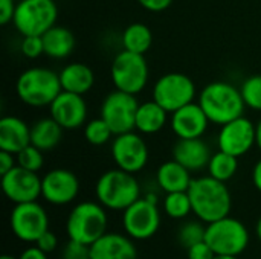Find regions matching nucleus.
<instances>
[{
    "mask_svg": "<svg viewBox=\"0 0 261 259\" xmlns=\"http://www.w3.org/2000/svg\"><path fill=\"white\" fill-rule=\"evenodd\" d=\"M112 136H115V134L112 133L110 127L107 125V122L102 118L92 119V121L86 122V125H84V139L93 147L106 145Z\"/></svg>",
    "mask_w": 261,
    "mask_h": 259,
    "instance_id": "obj_31",
    "label": "nucleus"
},
{
    "mask_svg": "<svg viewBox=\"0 0 261 259\" xmlns=\"http://www.w3.org/2000/svg\"><path fill=\"white\" fill-rule=\"evenodd\" d=\"M41 37L44 44V55H47L49 58L54 60L67 58L75 49V35L70 29L64 26L55 24Z\"/></svg>",
    "mask_w": 261,
    "mask_h": 259,
    "instance_id": "obj_25",
    "label": "nucleus"
},
{
    "mask_svg": "<svg viewBox=\"0 0 261 259\" xmlns=\"http://www.w3.org/2000/svg\"><path fill=\"white\" fill-rule=\"evenodd\" d=\"M168 121V111L156 101H147L139 104L136 111L135 130L141 134L159 133Z\"/></svg>",
    "mask_w": 261,
    "mask_h": 259,
    "instance_id": "obj_24",
    "label": "nucleus"
},
{
    "mask_svg": "<svg viewBox=\"0 0 261 259\" xmlns=\"http://www.w3.org/2000/svg\"><path fill=\"white\" fill-rule=\"evenodd\" d=\"M197 102L210 122L220 127L243 116L246 107L240 89L225 81H214L205 85L199 93Z\"/></svg>",
    "mask_w": 261,
    "mask_h": 259,
    "instance_id": "obj_2",
    "label": "nucleus"
},
{
    "mask_svg": "<svg viewBox=\"0 0 261 259\" xmlns=\"http://www.w3.org/2000/svg\"><path fill=\"white\" fill-rule=\"evenodd\" d=\"M121 90L109 93L101 105V118L107 122L115 136L135 131V121L139 102L135 98Z\"/></svg>",
    "mask_w": 261,
    "mask_h": 259,
    "instance_id": "obj_12",
    "label": "nucleus"
},
{
    "mask_svg": "<svg viewBox=\"0 0 261 259\" xmlns=\"http://www.w3.org/2000/svg\"><path fill=\"white\" fill-rule=\"evenodd\" d=\"M217 145L219 150L242 157L257 145V125L246 116L237 118L220 127Z\"/></svg>",
    "mask_w": 261,
    "mask_h": 259,
    "instance_id": "obj_14",
    "label": "nucleus"
},
{
    "mask_svg": "<svg viewBox=\"0 0 261 259\" xmlns=\"http://www.w3.org/2000/svg\"><path fill=\"white\" fill-rule=\"evenodd\" d=\"M17 3L14 0H0V23L5 26L12 21Z\"/></svg>",
    "mask_w": 261,
    "mask_h": 259,
    "instance_id": "obj_38",
    "label": "nucleus"
},
{
    "mask_svg": "<svg viewBox=\"0 0 261 259\" xmlns=\"http://www.w3.org/2000/svg\"><path fill=\"white\" fill-rule=\"evenodd\" d=\"M213 259H239V256H228V255H216Z\"/></svg>",
    "mask_w": 261,
    "mask_h": 259,
    "instance_id": "obj_45",
    "label": "nucleus"
},
{
    "mask_svg": "<svg viewBox=\"0 0 261 259\" xmlns=\"http://www.w3.org/2000/svg\"><path fill=\"white\" fill-rule=\"evenodd\" d=\"M18 259H47V253H44L37 244H34V246L24 249V250L20 253Z\"/></svg>",
    "mask_w": 261,
    "mask_h": 259,
    "instance_id": "obj_41",
    "label": "nucleus"
},
{
    "mask_svg": "<svg viewBox=\"0 0 261 259\" xmlns=\"http://www.w3.org/2000/svg\"><path fill=\"white\" fill-rule=\"evenodd\" d=\"M110 78L116 90L138 95L148 82V64L141 53L121 50L112 61Z\"/></svg>",
    "mask_w": 261,
    "mask_h": 259,
    "instance_id": "obj_8",
    "label": "nucleus"
},
{
    "mask_svg": "<svg viewBox=\"0 0 261 259\" xmlns=\"http://www.w3.org/2000/svg\"><path fill=\"white\" fill-rule=\"evenodd\" d=\"M206 169H208V176L226 183L236 176L239 169V157L219 150L211 156Z\"/></svg>",
    "mask_w": 261,
    "mask_h": 259,
    "instance_id": "obj_28",
    "label": "nucleus"
},
{
    "mask_svg": "<svg viewBox=\"0 0 261 259\" xmlns=\"http://www.w3.org/2000/svg\"><path fill=\"white\" fill-rule=\"evenodd\" d=\"M151 96L168 113H174L184 105L194 102L196 84L188 75L179 72L165 73L154 82Z\"/></svg>",
    "mask_w": 261,
    "mask_h": 259,
    "instance_id": "obj_9",
    "label": "nucleus"
},
{
    "mask_svg": "<svg viewBox=\"0 0 261 259\" xmlns=\"http://www.w3.org/2000/svg\"><path fill=\"white\" fill-rule=\"evenodd\" d=\"M162 208L167 217L173 220H184L193 212L191 198L188 195V191L182 192H168L165 194V198L162 202Z\"/></svg>",
    "mask_w": 261,
    "mask_h": 259,
    "instance_id": "obj_29",
    "label": "nucleus"
},
{
    "mask_svg": "<svg viewBox=\"0 0 261 259\" xmlns=\"http://www.w3.org/2000/svg\"><path fill=\"white\" fill-rule=\"evenodd\" d=\"M61 90L60 75L46 67L23 70L15 82L18 99L29 107H49Z\"/></svg>",
    "mask_w": 261,
    "mask_h": 259,
    "instance_id": "obj_4",
    "label": "nucleus"
},
{
    "mask_svg": "<svg viewBox=\"0 0 261 259\" xmlns=\"http://www.w3.org/2000/svg\"><path fill=\"white\" fill-rule=\"evenodd\" d=\"M92 259H138V249L128 235L107 232L90 246Z\"/></svg>",
    "mask_w": 261,
    "mask_h": 259,
    "instance_id": "obj_19",
    "label": "nucleus"
},
{
    "mask_svg": "<svg viewBox=\"0 0 261 259\" xmlns=\"http://www.w3.org/2000/svg\"><path fill=\"white\" fill-rule=\"evenodd\" d=\"M60 82L63 90L84 95L92 90L95 84L93 70L84 63H70L64 66L60 72Z\"/></svg>",
    "mask_w": 261,
    "mask_h": 259,
    "instance_id": "obj_23",
    "label": "nucleus"
},
{
    "mask_svg": "<svg viewBox=\"0 0 261 259\" xmlns=\"http://www.w3.org/2000/svg\"><path fill=\"white\" fill-rule=\"evenodd\" d=\"M257 147L261 151V119L260 122L257 124Z\"/></svg>",
    "mask_w": 261,
    "mask_h": 259,
    "instance_id": "obj_43",
    "label": "nucleus"
},
{
    "mask_svg": "<svg viewBox=\"0 0 261 259\" xmlns=\"http://www.w3.org/2000/svg\"><path fill=\"white\" fill-rule=\"evenodd\" d=\"M63 127L52 118H41L31 125V143L38 150L52 151L63 139Z\"/></svg>",
    "mask_w": 261,
    "mask_h": 259,
    "instance_id": "obj_26",
    "label": "nucleus"
},
{
    "mask_svg": "<svg viewBox=\"0 0 261 259\" xmlns=\"http://www.w3.org/2000/svg\"><path fill=\"white\" fill-rule=\"evenodd\" d=\"M2 189L14 205L37 202L41 197V179L37 172L17 165L2 176Z\"/></svg>",
    "mask_w": 261,
    "mask_h": 259,
    "instance_id": "obj_16",
    "label": "nucleus"
},
{
    "mask_svg": "<svg viewBox=\"0 0 261 259\" xmlns=\"http://www.w3.org/2000/svg\"><path fill=\"white\" fill-rule=\"evenodd\" d=\"M205 235H206V223L200 221L197 218V221H187L184 223L179 231H177V241L184 249H190L191 246L205 241Z\"/></svg>",
    "mask_w": 261,
    "mask_h": 259,
    "instance_id": "obj_30",
    "label": "nucleus"
},
{
    "mask_svg": "<svg viewBox=\"0 0 261 259\" xmlns=\"http://www.w3.org/2000/svg\"><path fill=\"white\" fill-rule=\"evenodd\" d=\"M49 116H52L64 130H75L86 125L87 104L83 95L61 90L60 95L49 105Z\"/></svg>",
    "mask_w": 261,
    "mask_h": 259,
    "instance_id": "obj_17",
    "label": "nucleus"
},
{
    "mask_svg": "<svg viewBox=\"0 0 261 259\" xmlns=\"http://www.w3.org/2000/svg\"><path fill=\"white\" fill-rule=\"evenodd\" d=\"M210 124L211 122L199 102H190L171 113V130L177 139L202 137Z\"/></svg>",
    "mask_w": 261,
    "mask_h": 259,
    "instance_id": "obj_18",
    "label": "nucleus"
},
{
    "mask_svg": "<svg viewBox=\"0 0 261 259\" xmlns=\"http://www.w3.org/2000/svg\"><path fill=\"white\" fill-rule=\"evenodd\" d=\"M89 256H90V247L80 241L69 240L67 244L64 246L63 259H86Z\"/></svg>",
    "mask_w": 261,
    "mask_h": 259,
    "instance_id": "obj_35",
    "label": "nucleus"
},
{
    "mask_svg": "<svg viewBox=\"0 0 261 259\" xmlns=\"http://www.w3.org/2000/svg\"><path fill=\"white\" fill-rule=\"evenodd\" d=\"M58 8L54 0H20L17 2L12 23L21 37L43 35L57 24Z\"/></svg>",
    "mask_w": 261,
    "mask_h": 259,
    "instance_id": "obj_7",
    "label": "nucleus"
},
{
    "mask_svg": "<svg viewBox=\"0 0 261 259\" xmlns=\"http://www.w3.org/2000/svg\"><path fill=\"white\" fill-rule=\"evenodd\" d=\"M188 195L193 205V214L203 223L210 224L229 215L232 197L225 182L211 176L193 179Z\"/></svg>",
    "mask_w": 261,
    "mask_h": 259,
    "instance_id": "obj_1",
    "label": "nucleus"
},
{
    "mask_svg": "<svg viewBox=\"0 0 261 259\" xmlns=\"http://www.w3.org/2000/svg\"><path fill=\"white\" fill-rule=\"evenodd\" d=\"M112 159L116 168L136 174L142 171L148 162V147L144 137L135 131L115 136L110 147Z\"/></svg>",
    "mask_w": 261,
    "mask_h": 259,
    "instance_id": "obj_13",
    "label": "nucleus"
},
{
    "mask_svg": "<svg viewBox=\"0 0 261 259\" xmlns=\"http://www.w3.org/2000/svg\"><path fill=\"white\" fill-rule=\"evenodd\" d=\"M255 232H257V238H258V241L261 243V217L258 218V221H257V226H255Z\"/></svg>",
    "mask_w": 261,
    "mask_h": 259,
    "instance_id": "obj_44",
    "label": "nucleus"
},
{
    "mask_svg": "<svg viewBox=\"0 0 261 259\" xmlns=\"http://www.w3.org/2000/svg\"><path fill=\"white\" fill-rule=\"evenodd\" d=\"M216 256V253L213 252V249L210 247V244L206 241H200L194 246H191L190 249H187V258L188 259H213Z\"/></svg>",
    "mask_w": 261,
    "mask_h": 259,
    "instance_id": "obj_36",
    "label": "nucleus"
},
{
    "mask_svg": "<svg viewBox=\"0 0 261 259\" xmlns=\"http://www.w3.org/2000/svg\"><path fill=\"white\" fill-rule=\"evenodd\" d=\"M109 217L99 202H81L69 212L66 220V234L69 240L92 246L107 234Z\"/></svg>",
    "mask_w": 261,
    "mask_h": 259,
    "instance_id": "obj_5",
    "label": "nucleus"
},
{
    "mask_svg": "<svg viewBox=\"0 0 261 259\" xmlns=\"http://www.w3.org/2000/svg\"><path fill=\"white\" fill-rule=\"evenodd\" d=\"M80 194V180L64 168H55L41 177V197L52 206H66Z\"/></svg>",
    "mask_w": 261,
    "mask_h": 259,
    "instance_id": "obj_15",
    "label": "nucleus"
},
{
    "mask_svg": "<svg viewBox=\"0 0 261 259\" xmlns=\"http://www.w3.org/2000/svg\"><path fill=\"white\" fill-rule=\"evenodd\" d=\"M240 92L246 107L261 111V75H251L246 78L240 85Z\"/></svg>",
    "mask_w": 261,
    "mask_h": 259,
    "instance_id": "obj_32",
    "label": "nucleus"
},
{
    "mask_svg": "<svg viewBox=\"0 0 261 259\" xmlns=\"http://www.w3.org/2000/svg\"><path fill=\"white\" fill-rule=\"evenodd\" d=\"M9 224L12 234L20 241L35 244L37 240L49 231V217L46 209L37 202L18 203L11 211Z\"/></svg>",
    "mask_w": 261,
    "mask_h": 259,
    "instance_id": "obj_11",
    "label": "nucleus"
},
{
    "mask_svg": "<svg viewBox=\"0 0 261 259\" xmlns=\"http://www.w3.org/2000/svg\"><path fill=\"white\" fill-rule=\"evenodd\" d=\"M138 3L150 12H162L171 6L173 0H138Z\"/></svg>",
    "mask_w": 261,
    "mask_h": 259,
    "instance_id": "obj_39",
    "label": "nucleus"
},
{
    "mask_svg": "<svg viewBox=\"0 0 261 259\" xmlns=\"http://www.w3.org/2000/svg\"><path fill=\"white\" fill-rule=\"evenodd\" d=\"M121 43L125 50L145 55L153 44V34L147 24L132 23L124 29L121 35Z\"/></svg>",
    "mask_w": 261,
    "mask_h": 259,
    "instance_id": "obj_27",
    "label": "nucleus"
},
{
    "mask_svg": "<svg viewBox=\"0 0 261 259\" xmlns=\"http://www.w3.org/2000/svg\"><path fill=\"white\" fill-rule=\"evenodd\" d=\"M156 182L158 186L165 192H182L188 191L193 177L191 171L180 165L177 160H167L164 162L156 171Z\"/></svg>",
    "mask_w": 261,
    "mask_h": 259,
    "instance_id": "obj_22",
    "label": "nucleus"
},
{
    "mask_svg": "<svg viewBox=\"0 0 261 259\" xmlns=\"http://www.w3.org/2000/svg\"><path fill=\"white\" fill-rule=\"evenodd\" d=\"M122 226L125 234L135 241L150 240L161 227V211L158 203L150 202L145 195L138 198L122 211Z\"/></svg>",
    "mask_w": 261,
    "mask_h": 259,
    "instance_id": "obj_10",
    "label": "nucleus"
},
{
    "mask_svg": "<svg viewBox=\"0 0 261 259\" xmlns=\"http://www.w3.org/2000/svg\"><path fill=\"white\" fill-rule=\"evenodd\" d=\"M31 143V127L17 116L0 119V150L17 154Z\"/></svg>",
    "mask_w": 261,
    "mask_h": 259,
    "instance_id": "obj_21",
    "label": "nucleus"
},
{
    "mask_svg": "<svg viewBox=\"0 0 261 259\" xmlns=\"http://www.w3.org/2000/svg\"><path fill=\"white\" fill-rule=\"evenodd\" d=\"M44 253H52V252H55L57 250V247H58V237L54 234V232H50V231H46L38 240H37V243H35Z\"/></svg>",
    "mask_w": 261,
    "mask_h": 259,
    "instance_id": "obj_37",
    "label": "nucleus"
},
{
    "mask_svg": "<svg viewBox=\"0 0 261 259\" xmlns=\"http://www.w3.org/2000/svg\"><path fill=\"white\" fill-rule=\"evenodd\" d=\"M252 183L257 188V191L261 192V159L252 168Z\"/></svg>",
    "mask_w": 261,
    "mask_h": 259,
    "instance_id": "obj_42",
    "label": "nucleus"
},
{
    "mask_svg": "<svg viewBox=\"0 0 261 259\" xmlns=\"http://www.w3.org/2000/svg\"><path fill=\"white\" fill-rule=\"evenodd\" d=\"M249 240L248 227L229 215L206 224L205 241L216 255L240 256L248 249Z\"/></svg>",
    "mask_w": 261,
    "mask_h": 259,
    "instance_id": "obj_6",
    "label": "nucleus"
},
{
    "mask_svg": "<svg viewBox=\"0 0 261 259\" xmlns=\"http://www.w3.org/2000/svg\"><path fill=\"white\" fill-rule=\"evenodd\" d=\"M96 200L110 211H125L141 198V185L135 174L124 169H109L96 180Z\"/></svg>",
    "mask_w": 261,
    "mask_h": 259,
    "instance_id": "obj_3",
    "label": "nucleus"
},
{
    "mask_svg": "<svg viewBox=\"0 0 261 259\" xmlns=\"http://www.w3.org/2000/svg\"><path fill=\"white\" fill-rule=\"evenodd\" d=\"M14 166H17V157H15V154H12L9 151L0 150V176L6 174Z\"/></svg>",
    "mask_w": 261,
    "mask_h": 259,
    "instance_id": "obj_40",
    "label": "nucleus"
},
{
    "mask_svg": "<svg viewBox=\"0 0 261 259\" xmlns=\"http://www.w3.org/2000/svg\"><path fill=\"white\" fill-rule=\"evenodd\" d=\"M213 153L202 137L179 139L173 147V159L191 172L202 171L208 166Z\"/></svg>",
    "mask_w": 261,
    "mask_h": 259,
    "instance_id": "obj_20",
    "label": "nucleus"
},
{
    "mask_svg": "<svg viewBox=\"0 0 261 259\" xmlns=\"http://www.w3.org/2000/svg\"><path fill=\"white\" fill-rule=\"evenodd\" d=\"M15 157H17V165L18 166H21L24 169H29V171H34V172H38L44 165L43 151L38 150L37 147H34L32 143H29L21 151H18L15 154Z\"/></svg>",
    "mask_w": 261,
    "mask_h": 259,
    "instance_id": "obj_33",
    "label": "nucleus"
},
{
    "mask_svg": "<svg viewBox=\"0 0 261 259\" xmlns=\"http://www.w3.org/2000/svg\"><path fill=\"white\" fill-rule=\"evenodd\" d=\"M20 50L29 60H35V58L44 55L43 37H40V35H28V37H23V40L20 43Z\"/></svg>",
    "mask_w": 261,
    "mask_h": 259,
    "instance_id": "obj_34",
    "label": "nucleus"
},
{
    "mask_svg": "<svg viewBox=\"0 0 261 259\" xmlns=\"http://www.w3.org/2000/svg\"><path fill=\"white\" fill-rule=\"evenodd\" d=\"M0 259H18V258H15V256H11V255H3V256H2Z\"/></svg>",
    "mask_w": 261,
    "mask_h": 259,
    "instance_id": "obj_46",
    "label": "nucleus"
},
{
    "mask_svg": "<svg viewBox=\"0 0 261 259\" xmlns=\"http://www.w3.org/2000/svg\"><path fill=\"white\" fill-rule=\"evenodd\" d=\"M86 259H92V256H89V258H86Z\"/></svg>",
    "mask_w": 261,
    "mask_h": 259,
    "instance_id": "obj_47",
    "label": "nucleus"
}]
</instances>
